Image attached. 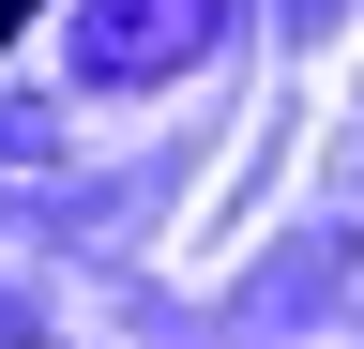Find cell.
Masks as SVG:
<instances>
[{"label":"cell","mask_w":364,"mask_h":349,"mask_svg":"<svg viewBox=\"0 0 364 349\" xmlns=\"http://www.w3.org/2000/svg\"><path fill=\"white\" fill-rule=\"evenodd\" d=\"M16 16H31V0H0V31H16Z\"/></svg>","instance_id":"1"}]
</instances>
